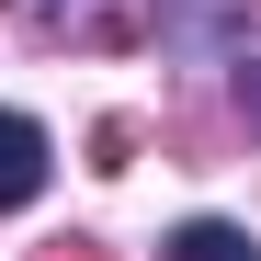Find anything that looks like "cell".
Here are the masks:
<instances>
[{
    "label": "cell",
    "mask_w": 261,
    "mask_h": 261,
    "mask_svg": "<svg viewBox=\"0 0 261 261\" xmlns=\"http://www.w3.org/2000/svg\"><path fill=\"white\" fill-rule=\"evenodd\" d=\"M46 170H57V137H46L34 114H0V204H34Z\"/></svg>",
    "instance_id": "1"
},
{
    "label": "cell",
    "mask_w": 261,
    "mask_h": 261,
    "mask_svg": "<svg viewBox=\"0 0 261 261\" xmlns=\"http://www.w3.org/2000/svg\"><path fill=\"white\" fill-rule=\"evenodd\" d=\"M170 261H261V250H250V227H227V216H193V227L170 239Z\"/></svg>",
    "instance_id": "2"
},
{
    "label": "cell",
    "mask_w": 261,
    "mask_h": 261,
    "mask_svg": "<svg viewBox=\"0 0 261 261\" xmlns=\"http://www.w3.org/2000/svg\"><path fill=\"white\" fill-rule=\"evenodd\" d=\"M239 114H250V125H261V68H239Z\"/></svg>",
    "instance_id": "3"
}]
</instances>
